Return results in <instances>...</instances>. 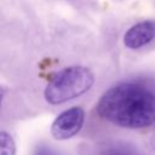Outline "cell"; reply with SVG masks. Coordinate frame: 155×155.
Here are the masks:
<instances>
[{
    "mask_svg": "<svg viewBox=\"0 0 155 155\" xmlns=\"http://www.w3.org/2000/svg\"><path fill=\"white\" fill-rule=\"evenodd\" d=\"M0 155H16V144L7 132H0Z\"/></svg>",
    "mask_w": 155,
    "mask_h": 155,
    "instance_id": "obj_5",
    "label": "cell"
},
{
    "mask_svg": "<svg viewBox=\"0 0 155 155\" xmlns=\"http://www.w3.org/2000/svg\"><path fill=\"white\" fill-rule=\"evenodd\" d=\"M33 155H59L54 149L47 145H38Z\"/></svg>",
    "mask_w": 155,
    "mask_h": 155,
    "instance_id": "obj_7",
    "label": "cell"
},
{
    "mask_svg": "<svg viewBox=\"0 0 155 155\" xmlns=\"http://www.w3.org/2000/svg\"><path fill=\"white\" fill-rule=\"evenodd\" d=\"M85 122V111L80 107H74L61 113L51 126L53 138L64 140L74 137L82 128Z\"/></svg>",
    "mask_w": 155,
    "mask_h": 155,
    "instance_id": "obj_3",
    "label": "cell"
},
{
    "mask_svg": "<svg viewBox=\"0 0 155 155\" xmlns=\"http://www.w3.org/2000/svg\"><path fill=\"white\" fill-rule=\"evenodd\" d=\"M155 39V21H143L132 25L124 35V44L131 50H138Z\"/></svg>",
    "mask_w": 155,
    "mask_h": 155,
    "instance_id": "obj_4",
    "label": "cell"
},
{
    "mask_svg": "<svg viewBox=\"0 0 155 155\" xmlns=\"http://www.w3.org/2000/svg\"><path fill=\"white\" fill-rule=\"evenodd\" d=\"M93 81V74L88 68L81 65L68 67L51 79L44 96L50 104H61L87 92Z\"/></svg>",
    "mask_w": 155,
    "mask_h": 155,
    "instance_id": "obj_2",
    "label": "cell"
},
{
    "mask_svg": "<svg viewBox=\"0 0 155 155\" xmlns=\"http://www.w3.org/2000/svg\"><path fill=\"white\" fill-rule=\"evenodd\" d=\"M101 155H138L134 149L126 145H113L104 149Z\"/></svg>",
    "mask_w": 155,
    "mask_h": 155,
    "instance_id": "obj_6",
    "label": "cell"
},
{
    "mask_svg": "<svg viewBox=\"0 0 155 155\" xmlns=\"http://www.w3.org/2000/svg\"><path fill=\"white\" fill-rule=\"evenodd\" d=\"M2 97H4V90L0 87V105H1V102H2Z\"/></svg>",
    "mask_w": 155,
    "mask_h": 155,
    "instance_id": "obj_8",
    "label": "cell"
},
{
    "mask_svg": "<svg viewBox=\"0 0 155 155\" xmlns=\"http://www.w3.org/2000/svg\"><path fill=\"white\" fill-rule=\"evenodd\" d=\"M97 111L120 127H150L155 124V93L137 82H121L101 97Z\"/></svg>",
    "mask_w": 155,
    "mask_h": 155,
    "instance_id": "obj_1",
    "label": "cell"
}]
</instances>
